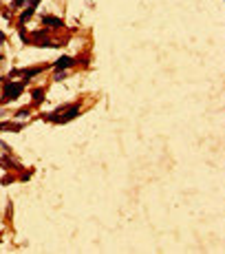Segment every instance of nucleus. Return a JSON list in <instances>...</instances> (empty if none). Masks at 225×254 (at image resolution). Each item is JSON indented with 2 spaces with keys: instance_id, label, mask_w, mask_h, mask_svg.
I'll return each mask as SVG.
<instances>
[{
  "instance_id": "nucleus-8",
  "label": "nucleus",
  "mask_w": 225,
  "mask_h": 254,
  "mask_svg": "<svg viewBox=\"0 0 225 254\" xmlns=\"http://www.w3.org/2000/svg\"><path fill=\"white\" fill-rule=\"evenodd\" d=\"M29 113H31V108H20L18 110V117H27Z\"/></svg>"
},
{
  "instance_id": "nucleus-6",
  "label": "nucleus",
  "mask_w": 225,
  "mask_h": 254,
  "mask_svg": "<svg viewBox=\"0 0 225 254\" xmlns=\"http://www.w3.org/2000/svg\"><path fill=\"white\" fill-rule=\"evenodd\" d=\"M31 97H33L35 102H42L44 100V89H33L31 91Z\"/></svg>"
},
{
  "instance_id": "nucleus-4",
  "label": "nucleus",
  "mask_w": 225,
  "mask_h": 254,
  "mask_svg": "<svg viewBox=\"0 0 225 254\" xmlns=\"http://www.w3.org/2000/svg\"><path fill=\"white\" fill-rule=\"evenodd\" d=\"M40 71H42V66H31V69H25V71H20V73L25 75V80H29V77H35Z\"/></svg>"
},
{
  "instance_id": "nucleus-7",
  "label": "nucleus",
  "mask_w": 225,
  "mask_h": 254,
  "mask_svg": "<svg viewBox=\"0 0 225 254\" xmlns=\"http://www.w3.org/2000/svg\"><path fill=\"white\" fill-rule=\"evenodd\" d=\"M25 2H27V0H13V2H11V9H20Z\"/></svg>"
},
{
  "instance_id": "nucleus-3",
  "label": "nucleus",
  "mask_w": 225,
  "mask_h": 254,
  "mask_svg": "<svg viewBox=\"0 0 225 254\" xmlns=\"http://www.w3.org/2000/svg\"><path fill=\"white\" fill-rule=\"evenodd\" d=\"M42 25H44V27H53V29H60V27H64V22H62L60 18H55V15L46 13L44 18H42Z\"/></svg>"
},
{
  "instance_id": "nucleus-2",
  "label": "nucleus",
  "mask_w": 225,
  "mask_h": 254,
  "mask_svg": "<svg viewBox=\"0 0 225 254\" xmlns=\"http://www.w3.org/2000/svg\"><path fill=\"white\" fill-rule=\"evenodd\" d=\"M80 106H71V110L69 113H62V115H57V113H53V115H44V120H49V122H57V124H62V122H69V120H73L75 115L80 113Z\"/></svg>"
},
{
  "instance_id": "nucleus-9",
  "label": "nucleus",
  "mask_w": 225,
  "mask_h": 254,
  "mask_svg": "<svg viewBox=\"0 0 225 254\" xmlns=\"http://www.w3.org/2000/svg\"><path fill=\"white\" fill-rule=\"evenodd\" d=\"M64 77H66L64 71H57V73H55V80H64Z\"/></svg>"
},
{
  "instance_id": "nucleus-5",
  "label": "nucleus",
  "mask_w": 225,
  "mask_h": 254,
  "mask_svg": "<svg viewBox=\"0 0 225 254\" xmlns=\"http://www.w3.org/2000/svg\"><path fill=\"white\" fill-rule=\"evenodd\" d=\"M73 62H75L73 58H60V60L55 62V69H64V66H71Z\"/></svg>"
},
{
  "instance_id": "nucleus-1",
  "label": "nucleus",
  "mask_w": 225,
  "mask_h": 254,
  "mask_svg": "<svg viewBox=\"0 0 225 254\" xmlns=\"http://www.w3.org/2000/svg\"><path fill=\"white\" fill-rule=\"evenodd\" d=\"M22 89H25V82H9V84H5V93H2V104H7V102L15 100V97H20Z\"/></svg>"
}]
</instances>
